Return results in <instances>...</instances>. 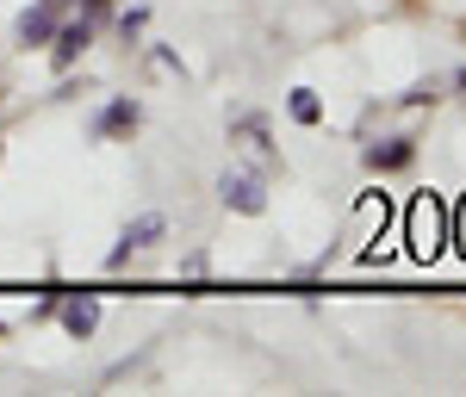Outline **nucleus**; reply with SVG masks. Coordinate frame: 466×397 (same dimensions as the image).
Returning <instances> with one entry per match:
<instances>
[{
    "label": "nucleus",
    "mask_w": 466,
    "mask_h": 397,
    "mask_svg": "<svg viewBox=\"0 0 466 397\" xmlns=\"http://www.w3.org/2000/svg\"><path fill=\"white\" fill-rule=\"evenodd\" d=\"M144 25H149V13H144V6H131V13L118 19V32H125V37H137V32H144Z\"/></svg>",
    "instance_id": "10"
},
{
    "label": "nucleus",
    "mask_w": 466,
    "mask_h": 397,
    "mask_svg": "<svg viewBox=\"0 0 466 397\" xmlns=\"http://www.w3.org/2000/svg\"><path fill=\"white\" fill-rule=\"evenodd\" d=\"M292 118H299V124H318V118H323V106H318V94H311V87H299V94H292Z\"/></svg>",
    "instance_id": "9"
},
{
    "label": "nucleus",
    "mask_w": 466,
    "mask_h": 397,
    "mask_svg": "<svg viewBox=\"0 0 466 397\" xmlns=\"http://www.w3.org/2000/svg\"><path fill=\"white\" fill-rule=\"evenodd\" d=\"M410 155H417L410 137H392V144H373V149H367V162H373V168H404Z\"/></svg>",
    "instance_id": "8"
},
{
    "label": "nucleus",
    "mask_w": 466,
    "mask_h": 397,
    "mask_svg": "<svg viewBox=\"0 0 466 397\" xmlns=\"http://www.w3.org/2000/svg\"><path fill=\"white\" fill-rule=\"evenodd\" d=\"M206 267H212L206 254H187V261H180V273H187V280H206Z\"/></svg>",
    "instance_id": "11"
},
{
    "label": "nucleus",
    "mask_w": 466,
    "mask_h": 397,
    "mask_svg": "<svg viewBox=\"0 0 466 397\" xmlns=\"http://www.w3.org/2000/svg\"><path fill=\"white\" fill-rule=\"evenodd\" d=\"M112 0H87V19H100V13H106Z\"/></svg>",
    "instance_id": "12"
},
{
    "label": "nucleus",
    "mask_w": 466,
    "mask_h": 397,
    "mask_svg": "<svg viewBox=\"0 0 466 397\" xmlns=\"http://www.w3.org/2000/svg\"><path fill=\"white\" fill-rule=\"evenodd\" d=\"M50 37H56V6H44V0L25 6V13H19V44L32 50V44H50Z\"/></svg>",
    "instance_id": "4"
},
{
    "label": "nucleus",
    "mask_w": 466,
    "mask_h": 397,
    "mask_svg": "<svg viewBox=\"0 0 466 397\" xmlns=\"http://www.w3.org/2000/svg\"><path fill=\"white\" fill-rule=\"evenodd\" d=\"M125 131H137V100H112L94 118V137H125Z\"/></svg>",
    "instance_id": "6"
},
{
    "label": "nucleus",
    "mask_w": 466,
    "mask_h": 397,
    "mask_svg": "<svg viewBox=\"0 0 466 397\" xmlns=\"http://www.w3.org/2000/svg\"><path fill=\"white\" fill-rule=\"evenodd\" d=\"M461 249H466V205H461Z\"/></svg>",
    "instance_id": "13"
},
{
    "label": "nucleus",
    "mask_w": 466,
    "mask_h": 397,
    "mask_svg": "<svg viewBox=\"0 0 466 397\" xmlns=\"http://www.w3.org/2000/svg\"><path fill=\"white\" fill-rule=\"evenodd\" d=\"M44 6H56V13H63V6H69V0H44Z\"/></svg>",
    "instance_id": "14"
},
{
    "label": "nucleus",
    "mask_w": 466,
    "mask_h": 397,
    "mask_svg": "<svg viewBox=\"0 0 466 397\" xmlns=\"http://www.w3.org/2000/svg\"><path fill=\"white\" fill-rule=\"evenodd\" d=\"M56 311H63V329H69L75 342H81V335H94V329H100V304H94V298H63V304H56Z\"/></svg>",
    "instance_id": "5"
},
{
    "label": "nucleus",
    "mask_w": 466,
    "mask_h": 397,
    "mask_svg": "<svg viewBox=\"0 0 466 397\" xmlns=\"http://www.w3.org/2000/svg\"><path fill=\"white\" fill-rule=\"evenodd\" d=\"M162 230H168V217L162 212H149V217H137V223H131V230H125V236H118V249H112V273H118V267H125V261H131V254L137 249H149V243H162Z\"/></svg>",
    "instance_id": "1"
},
{
    "label": "nucleus",
    "mask_w": 466,
    "mask_h": 397,
    "mask_svg": "<svg viewBox=\"0 0 466 397\" xmlns=\"http://www.w3.org/2000/svg\"><path fill=\"white\" fill-rule=\"evenodd\" d=\"M218 193H224V205H237V212H268V193H261V181H249V174H224L218 181Z\"/></svg>",
    "instance_id": "3"
},
{
    "label": "nucleus",
    "mask_w": 466,
    "mask_h": 397,
    "mask_svg": "<svg viewBox=\"0 0 466 397\" xmlns=\"http://www.w3.org/2000/svg\"><path fill=\"white\" fill-rule=\"evenodd\" d=\"M94 44V19H69V25H56V44H50V63L56 69H69L75 56Z\"/></svg>",
    "instance_id": "2"
},
{
    "label": "nucleus",
    "mask_w": 466,
    "mask_h": 397,
    "mask_svg": "<svg viewBox=\"0 0 466 397\" xmlns=\"http://www.w3.org/2000/svg\"><path fill=\"white\" fill-rule=\"evenodd\" d=\"M0 335H6V323H0Z\"/></svg>",
    "instance_id": "15"
},
{
    "label": "nucleus",
    "mask_w": 466,
    "mask_h": 397,
    "mask_svg": "<svg viewBox=\"0 0 466 397\" xmlns=\"http://www.w3.org/2000/svg\"><path fill=\"white\" fill-rule=\"evenodd\" d=\"M435 249H441V230L430 223V199H423L417 217H410V254H417V261H435Z\"/></svg>",
    "instance_id": "7"
}]
</instances>
